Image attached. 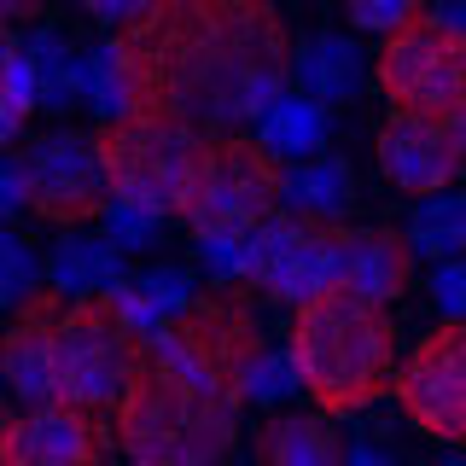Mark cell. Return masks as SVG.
<instances>
[{"label": "cell", "instance_id": "1", "mask_svg": "<svg viewBox=\"0 0 466 466\" xmlns=\"http://www.w3.org/2000/svg\"><path fill=\"white\" fill-rule=\"evenodd\" d=\"M128 116L198 140L251 135L291 94V29L262 0H152L111 35Z\"/></svg>", "mask_w": 466, "mask_h": 466}, {"label": "cell", "instance_id": "2", "mask_svg": "<svg viewBox=\"0 0 466 466\" xmlns=\"http://www.w3.org/2000/svg\"><path fill=\"white\" fill-rule=\"evenodd\" d=\"M262 350L268 344L239 286L193 298L140 339L128 390L111 414V443L135 466H228Z\"/></svg>", "mask_w": 466, "mask_h": 466}, {"label": "cell", "instance_id": "3", "mask_svg": "<svg viewBox=\"0 0 466 466\" xmlns=\"http://www.w3.org/2000/svg\"><path fill=\"white\" fill-rule=\"evenodd\" d=\"M286 361L298 373V390L315 397V414H361L385 390H397V320L356 291H327L291 315Z\"/></svg>", "mask_w": 466, "mask_h": 466}, {"label": "cell", "instance_id": "4", "mask_svg": "<svg viewBox=\"0 0 466 466\" xmlns=\"http://www.w3.org/2000/svg\"><path fill=\"white\" fill-rule=\"evenodd\" d=\"M175 216L187 222V233H198V245L257 233L268 216H280V164L251 135L204 140Z\"/></svg>", "mask_w": 466, "mask_h": 466}, {"label": "cell", "instance_id": "5", "mask_svg": "<svg viewBox=\"0 0 466 466\" xmlns=\"http://www.w3.org/2000/svg\"><path fill=\"white\" fill-rule=\"evenodd\" d=\"M135 356H140V339L123 327L111 298L65 303L58 332H53V408L111 420L128 390Z\"/></svg>", "mask_w": 466, "mask_h": 466}, {"label": "cell", "instance_id": "6", "mask_svg": "<svg viewBox=\"0 0 466 466\" xmlns=\"http://www.w3.org/2000/svg\"><path fill=\"white\" fill-rule=\"evenodd\" d=\"M99 146V175H106L111 204H128V210L146 216H175L187 193V175H193L198 157V135L175 123H152V116H123V123H106L94 135Z\"/></svg>", "mask_w": 466, "mask_h": 466}, {"label": "cell", "instance_id": "7", "mask_svg": "<svg viewBox=\"0 0 466 466\" xmlns=\"http://www.w3.org/2000/svg\"><path fill=\"white\" fill-rule=\"evenodd\" d=\"M373 82H379V94L390 99V111L461 123L466 116V35L431 24L426 12H420L408 29H397L390 41H379Z\"/></svg>", "mask_w": 466, "mask_h": 466}, {"label": "cell", "instance_id": "8", "mask_svg": "<svg viewBox=\"0 0 466 466\" xmlns=\"http://www.w3.org/2000/svg\"><path fill=\"white\" fill-rule=\"evenodd\" d=\"M18 169H24V204L65 233L94 228L111 204L106 175H99V146L82 128H53V135L29 140L18 152Z\"/></svg>", "mask_w": 466, "mask_h": 466}, {"label": "cell", "instance_id": "9", "mask_svg": "<svg viewBox=\"0 0 466 466\" xmlns=\"http://www.w3.org/2000/svg\"><path fill=\"white\" fill-rule=\"evenodd\" d=\"M402 414L426 437L466 443V320H443L397 368Z\"/></svg>", "mask_w": 466, "mask_h": 466}, {"label": "cell", "instance_id": "10", "mask_svg": "<svg viewBox=\"0 0 466 466\" xmlns=\"http://www.w3.org/2000/svg\"><path fill=\"white\" fill-rule=\"evenodd\" d=\"M379 169H385V181L397 187V193H414V198L455 193V181H461V169H466V135H461V123L390 111L385 128H379Z\"/></svg>", "mask_w": 466, "mask_h": 466}, {"label": "cell", "instance_id": "11", "mask_svg": "<svg viewBox=\"0 0 466 466\" xmlns=\"http://www.w3.org/2000/svg\"><path fill=\"white\" fill-rule=\"evenodd\" d=\"M111 420L76 408H24L6 431V466H111Z\"/></svg>", "mask_w": 466, "mask_h": 466}, {"label": "cell", "instance_id": "12", "mask_svg": "<svg viewBox=\"0 0 466 466\" xmlns=\"http://www.w3.org/2000/svg\"><path fill=\"white\" fill-rule=\"evenodd\" d=\"M65 315V298L35 291L18 315H12L6 339H0V379L6 390L29 408H53V332Z\"/></svg>", "mask_w": 466, "mask_h": 466}, {"label": "cell", "instance_id": "13", "mask_svg": "<svg viewBox=\"0 0 466 466\" xmlns=\"http://www.w3.org/2000/svg\"><path fill=\"white\" fill-rule=\"evenodd\" d=\"M408 280H414V257H408V239L397 228L339 222V291H356V298L390 309L408 291Z\"/></svg>", "mask_w": 466, "mask_h": 466}, {"label": "cell", "instance_id": "14", "mask_svg": "<svg viewBox=\"0 0 466 466\" xmlns=\"http://www.w3.org/2000/svg\"><path fill=\"white\" fill-rule=\"evenodd\" d=\"M291 82L315 106H344L368 87V53L356 35H315L303 47H291Z\"/></svg>", "mask_w": 466, "mask_h": 466}, {"label": "cell", "instance_id": "15", "mask_svg": "<svg viewBox=\"0 0 466 466\" xmlns=\"http://www.w3.org/2000/svg\"><path fill=\"white\" fill-rule=\"evenodd\" d=\"M41 274H47V291H53V298H65V303L111 298V291L128 280L123 257H116L99 233H58L47 262H41Z\"/></svg>", "mask_w": 466, "mask_h": 466}, {"label": "cell", "instance_id": "16", "mask_svg": "<svg viewBox=\"0 0 466 466\" xmlns=\"http://www.w3.org/2000/svg\"><path fill=\"white\" fill-rule=\"evenodd\" d=\"M257 466H344L339 420H327V414H268L257 426Z\"/></svg>", "mask_w": 466, "mask_h": 466}, {"label": "cell", "instance_id": "17", "mask_svg": "<svg viewBox=\"0 0 466 466\" xmlns=\"http://www.w3.org/2000/svg\"><path fill=\"white\" fill-rule=\"evenodd\" d=\"M356 198L350 187V164L339 152H320V157H303V164L280 169V204L286 216H303V222H339Z\"/></svg>", "mask_w": 466, "mask_h": 466}, {"label": "cell", "instance_id": "18", "mask_svg": "<svg viewBox=\"0 0 466 466\" xmlns=\"http://www.w3.org/2000/svg\"><path fill=\"white\" fill-rule=\"evenodd\" d=\"M251 140L274 157V164H280V157L303 164V157H320V152H327V140H332V111L315 106V99H303V94H280L268 111H262V123H257Z\"/></svg>", "mask_w": 466, "mask_h": 466}, {"label": "cell", "instance_id": "19", "mask_svg": "<svg viewBox=\"0 0 466 466\" xmlns=\"http://www.w3.org/2000/svg\"><path fill=\"white\" fill-rule=\"evenodd\" d=\"M402 239H408V257H426V262L466 257V193L420 198L408 228H402Z\"/></svg>", "mask_w": 466, "mask_h": 466}, {"label": "cell", "instance_id": "20", "mask_svg": "<svg viewBox=\"0 0 466 466\" xmlns=\"http://www.w3.org/2000/svg\"><path fill=\"white\" fill-rule=\"evenodd\" d=\"M18 47L29 58V70H35V106H47V111L76 106V53H70V41L58 29H35Z\"/></svg>", "mask_w": 466, "mask_h": 466}, {"label": "cell", "instance_id": "21", "mask_svg": "<svg viewBox=\"0 0 466 466\" xmlns=\"http://www.w3.org/2000/svg\"><path fill=\"white\" fill-rule=\"evenodd\" d=\"M76 99L99 116V128H106V123H123V116H128L123 70H116V47H111V35H106V41H94L87 53H76Z\"/></svg>", "mask_w": 466, "mask_h": 466}, {"label": "cell", "instance_id": "22", "mask_svg": "<svg viewBox=\"0 0 466 466\" xmlns=\"http://www.w3.org/2000/svg\"><path fill=\"white\" fill-rule=\"evenodd\" d=\"M35 291H47V274H41V257H35V245L18 239V233H0V309H12L18 315Z\"/></svg>", "mask_w": 466, "mask_h": 466}, {"label": "cell", "instance_id": "23", "mask_svg": "<svg viewBox=\"0 0 466 466\" xmlns=\"http://www.w3.org/2000/svg\"><path fill=\"white\" fill-rule=\"evenodd\" d=\"M99 239L111 245L116 257H140V251H157V239H164V222L146 210H128V204H106V216H99Z\"/></svg>", "mask_w": 466, "mask_h": 466}, {"label": "cell", "instance_id": "24", "mask_svg": "<svg viewBox=\"0 0 466 466\" xmlns=\"http://www.w3.org/2000/svg\"><path fill=\"white\" fill-rule=\"evenodd\" d=\"M426 6H408V0H356L350 6V24L361 29V35H379V41H390L397 29H408L420 18Z\"/></svg>", "mask_w": 466, "mask_h": 466}, {"label": "cell", "instance_id": "25", "mask_svg": "<svg viewBox=\"0 0 466 466\" xmlns=\"http://www.w3.org/2000/svg\"><path fill=\"white\" fill-rule=\"evenodd\" d=\"M291 390H298V373H291V361L274 356V350H262L251 385H245V402H262V408H274V414H280V397H291Z\"/></svg>", "mask_w": 466, "mask_h": 466}, {"label": "cell", "instance_id": "26", "mask_svg": "<svg viewBox=\"0 0 466 466\" xmlns=\"http://www.w3.org/2000/svg\"><path fill=\"white\" fill-rule=\"evenodd\" d=\"M204 268L216 280H228V291L239 280H251V233H233V239H204Z\"/></svg>", "mask_w": 466, "mask_h": 466}, {"label": "cell", "instance_id": "27", "mask_svg": "<svg viewBox=\"0 0 466 466\" xmlns=\"http://www.w3.org/2000/svg\"><path fill=\"white\" fill-rule=\"evenodd\" d=\"M431 303L443 309V320H466V262H437L431 268Z\"/></svg>", "mask_w": 466, "mask_h": 466}, {"label": "cell", "instance_id": "28", "mask_svg": "<svg viewBox=\"0 0 466 466\" xmlns=\"http://www.w3.org/2000/svg\"><path fill=\"white\" fill-rule=\"evenodd\" d=\"M18 210H29L24 204V169H18V157H0V233L12 228Z\"/></svg>", "mask_w": 466, "mask_h": 466}, {"label": "cell", "instance_id": "29", "mask_svg": "<svg viewBox=\"0 0 466 466\" xmlns=\"http://www.w3.org/2000/svg\"><path fill=\"white\" fill-rule=\"evenodd\" d=\"M18 135H24V111L12 106V99H6V87H0V157L12 152V140H18Z\"/></svg>", "mask_w": 466, "mask_h": 466}, {"label": "cell", "instance_id": "30", "mask_svg": "<svg viewBox=\"0 0 466 466\" xmlns=\"http://www.w3.org/2000/svg\"><path fill=\"white\" fill-rule=\"evenodd\" d=\"M344 466H397L385 455V449H373V443H356V449H344Z\"/></svg>", "mask_w": 466, "mask_h": 466}, {"label": "cell", "instance_id": "31", "mask_svg": "<svg viewBox=\"0 0 466 466\" xmlns=\"http://www.w3.org/2000/svg\"><path fill=\"white\" fill-rule=\"evenodd\" d=\"M431 24H443V29H455V35H466V6H443V12H426Z\"/></svg>", "mask_w": 466, "mask_h": 466}, {"label": "cell", "instance_id": "32", "mask_svg": "<svg viewBox=\"0 0 466 466\" xmlns=\"http://www.w3.org/2000/svg\"><path fill=\"white\" fill-rule=\"evenodd\" d=\"M24 12H29V6H12V0H0V47L12 41V24H18Z\"/></svg>", "mask_w": 466, "mask_h": 466}, {"label": "cell", "instance_id": "33", "mask_svg": "<svg viewBox=\"0 0 466 466\" xmlns=\"http://www.w3.org/2000/svg\"><path fill=\"white\" fill-rule=\"evenodd\" d=\"M6 431H12V408H0V466H6Z\"/></svg>", "mask_w": 466, "mask_h": 466}, {"label": "cell", "instance_id": "34", "mask_svg": "<svg viewBox=\"0 0 466 466\" xmlns=\"http://www.w3.org/2000/svg\"><path fill=\"white\" fill-rule=\"evenodd\" d=\"M431 466H466V461L461 455H443V461H431Z\"/></svg>", "mask_w": 466, "mask_h": 466}, {"label": "cell", "instance_id": "35", "mask_svg": "<svg viewBox=\"0 0 466 466\" xmlns=\"http://www.w3.org/2000/svg\"><path fill=\"white\" fill-rule=\"evenodd\" d=\"M461 135H466V116H461Z\"/></svg>", "mask_w": 466, "mask_h": 466}, {"label": "cell", "instance_id": "36", "mask_svg": "<svg viewBox=\"0 0 466 466\" xmlns=\"http://www.w3.org/2000/svg\"><path fill=\"white\" fill-rule=\"evenodd\" d=\"M461 262H466V257H461Z\"/></svg>", "mask_w": 466, "mask_h": 466}]
</instances>
